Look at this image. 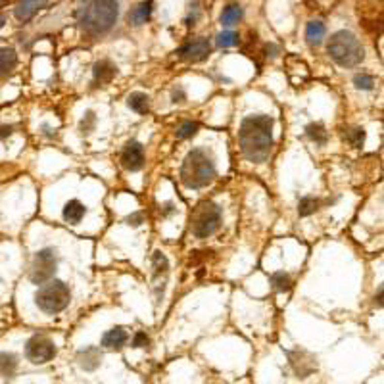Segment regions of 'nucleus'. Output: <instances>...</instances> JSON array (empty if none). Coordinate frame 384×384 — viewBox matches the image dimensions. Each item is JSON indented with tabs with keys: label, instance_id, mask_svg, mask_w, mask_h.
Segmentation results:
<instances>
[{
	"label": "nucleus",
	"instance_id": "1",
	"mask_svg": "<svg viewBox=\"0 0 384 384\" xmlns=\"http://www.w3.org/2000/svg\"><path fill=\"white\" fill-rule=\"evenodd\" d=\"M238 140L240 150L250 162H265L273 146V119L261 114L246 117L240 125Z\"/></svg>",
	"mask_w": 384,
	"mask_h": 384
},
{
	"label": "nucleus",
	"instance_id": "2",
	"mask_svg": "<svg viewBox=\"0 0 384 384\" xmlns=\"http://www.w3.org/2000/svg\"><path fill=\"white\" fill-rule=\"evenodd\" d=\"M215 163L208 152L194 148L181 165V182L188 188H204L215 179Z\"/></svg>",
	"mask_w": 384,
	"mask_h": 384
},
{
	"label": "nucleus",
	"instance_id": "3",
	"mask_svg": "<svg viewBox=\"0 0 384 384\" xmlns=\"http://www.w3.org/2000/svg\"><path fill=\"white\" fill-rule=\"evenodd\" d=\"M117 14H119V6L115 0H94L83 10L81 27L90 35L106 33L115 23Z\"/></svg>",
	"mask_w": 384,
	"mask_h": 384
},
{
	"label": "nucleus",
	"instance_id": "4",
	"mask_svg": "<svg viewBox=\"0 0 384 384\" xmlns=\"http://www.w3.org/2000/svg\"><path fill=\"white\" fill-rule=\"evenodd\" d=\"M326 52L330 54V58L338 66L342 67L357 66V64H361V60L365 56L359 38L355 37L352 31H338V33H334L328 40Z\"/></svg>",
	"mask_w": 384,
	"mask_h": 384
},
{
	"label": "nucleus",
	"instance_id": "5",
	"mask_svg": "<svg viewBox=\"0 0 384 384\" xmlns=\"http://www.w3.org/2000/svg\"><path fill=\"white\" fill-rule=\"evenodd\" d=\"M69 300H71V292L62 280H48L44 284H40V288L35 292V304L40 311H44L48 315L64 311L69 306Z\"/></svg>",
	"mask_w": 384,
	"mask_h": 384
},
{
	"label": "nucleus",
	"instance_id": "6",
	"mask_svg": "<svg viewBox=\"0 0 384 384\" xmlns=\"http://www.w3.org/2000/svg\"><path fill=\"white\" fill-rule=\"evenodd\" d=\"M221 227V208L213 202L202 204L194 219H192V232L198 238H208Z\"/></svg>",
	"mask_w": 384,
	"mask_h": 384
},
{
	"label": "nucleus",
	"instance_id": "7",
	"mask_svg": "<svg viewBox=\"0 0 384 384\" xmlns=\"http://www.w3.org/2000/svg\"><path fill=\"white\" fill-rule=\"evenodd\" d=\"M56 265L58 258L54 250L52 248L38 250L35 259H33V265H31V273H29L31 282L33 284H44V282H48L50 278L54 277V273H56Z\"/></svg>",
	"mask_w": 384,
	"mask_h": 384
},
{
	"label": "nucleus",
	"instance_id": "8",
	"mask_svg": "<svg viewBox=\"0 0 384 384\" xmlns=\"http://www.w3.org/2000/svg\"><path fill=\"white\" fill-rule=\"evenodd\" d=\"M56 355V346L54 342L46 338L42 334H35L31 336L25 344V357H27L31 363L35 365H42L52 361Z\"/></svg>",
	"mask_w": 384,
	"mask_h": 384
},
{
	"label": "nucleus",
	"instance_id": "9",
	"mask_svg": "<svg viewBox=\"0 0 384 384\" xmlns=\"http://www.w3.org/2000/svg\"><path fill=\"white\" fill-rule=\"evenodd\" d=\"M121 165L129 171H138L144 165V148L136 140H129L121 152Z\"/></svg>",
	"mask_w": 384,
	"mask_h": 384
},
{
	"label": "nucleus",
	"instance_id": "10",
	"mask_svg": "<svg viewBox=\"0 0 384 384\" xmlns=\"http://www.w3.org/2000/svg\"><path fill=\"white\" fill-rule=\"evenodd\" d=\"M210 50L211 46L208 38H196V40H192L188 44H184L179 50V54H181V58L188 60V62H200V60H204L210 54Z\"/></svg>",
	"mask_w": 384,
	"mask_h": 384
},
{
	"label": "nucleus",
	"instance_id": "11",
	"mask_svg": "<svg viewBox=\"0 0 384 384\" xmlns=\"http://www.w3.org/2000/svg\"><path fill=\"white\" fill-rule=\"evenodd\" d=\"M102 361V352L96 348V346H86L85 350H81L77 354V363L81 369L85 371H94L98 369V365Z\"/></svg>",
	"mask_w": 384,
	"mask_h": 384
},
{
	"label": "nucleus",
	"instance_id": "12",
	"mask_svg": "<svg viewBox=\"0 0 384 384\" xmlns=\"http://www.w3.org/2000/svg\"><path fill=\"white\" fill-rule=\"evenodd\" d=\"M48 0H21L19 2V6L16 8V19L18 21H29V19L33 18L37 12H40L42 8H46Z\"/></svg>",
	"mask_w": 384,
	"mask_h": 384
},
{
	"label": "nucleus",
	"instance_id": "13",
	"mask_svg": "<svg viewBox=\"0 0 384 384\" xmlns=\"http://www.w3.org/2000/svg\"><path fill=\"white\" fill-rule=\"evenodd\" d=\"M127 340H129V334L123 326H114L112 330H108L102 336V346L110 348V350H119V348H123Z\"/></svg>",
	"mask_w": 384,
	"mask_h": 384
},
{
	"label": "nucleus",
	"instance_id": "14",
	"mask_svg": "<svg viewBox=\"0 0 384 384\" xmlns=\"http://www.w3.org/2000/svg\"><path fill=\"white\" fill-rule=\"evenodd\" d=\"M152 8H154V4L150 2V0H144V2H140V4H136L131 12H129V23L131 25H142V23H146L148 19H150V16H152Z\"/></svg>",
	"mask_w": 384,
	"mask_h": 384
},
{
	"label": "nucleus",
	"instance_id": "15",
	"mask_svg": "<svg viewBox=\"0 0 384 384\" xmlns=\"http://www.w3.org/2000/svg\"><path fill=\"white\" fill-rule=\"evenodd\" d=\"M16 64H18V54H16V50L10 46L0 48V79L8 77L10 73L16 69Z\"/></svg>",
	"mask_w": 384,
	"mask_h": 384
},
{
	"label": "nucleus",
	"instance_id": "16",
	"mask_svg": "<svg viewBox=\"0 0 384 384\" xmlns=\"http://www.w3.org/2000/svg\"><path fill=\"white\" fill-rule=\"evenodd\" d=\"M85 213H86L85 204L79 200H69L66 206H64V219H66L67 223H71V225L79 223V221L85 217Z\"/></svg>",
	"mask_w": 384,
	"mask_h": 384
},
{
	"label": "nucleus",
	"instance_id": "17",
	"mask_svg": "<svg viewBox=\"0 0 384 384\" xmlns=\"http://www.w3.org/2000/svg\"><path fill=\"white\" fill-rule=\"evenodd\" d=\"M117 73V69L112 62H108V60H102V62H98L94 66V81L96 83H100V85H104V83H110L114 75Z\"/></svg>",
	"mask_w": 384,
	"mask_h": 384
},
{
	"label": "nucleus",
	"instance_id": "18",
	"mask_svg": "<svg viewBox=\"0 0 384 384\" xmlns=\"http://www.w3.org/2000/svg\"><path fill=\"white\" fill-rule=\"evenodd\" d=\"M18 369V355L12 352H0V376L10 378Z\"/></svg>",
	"mask_w": 384,
	"mask_h": 384
},
{
	"label": "nucleus",
	"instance_id": "19",
	"mask_svg": "<svg viewBox=\"0 0 384 384\" xmlns=\"http://www.w3.org/2000/svg\"><path fill=\"white\" fill-rule=\"evenodd\" d=\"M325 23L321 21H309L306 27V38L311 46H319L325 38Z\"/></svg>",
	"mask_w": 384,
	"mask_h": 384
},
{
	"label": "nucleus",
	"instance_id": "20",
	"mask_svg": "<svg viewBox=\"0 0 384 384\" xmlns=\"http://www.w3.org/2000/svg\"><path fill=\"white\" fill-rule=\"evenodd\" d=\"M127 104L131 110H134L136 114H146L150 110V98L144 94V92H133L127 98Z\"/></svg>",
	"mask_w": 384,
	"mask_h": 384
},
{
	"label": "nucleus",
	"instance_id": "21",
	"mask_svg": "<svg viewBox=\"0 0 384 384\" xmlns=\"http://www.w3.org/2000/svg\"><path fill=\"white\" fill-rule=\"evenodd\" d=\"M240 19H242V8H240L238 4H229L227 8L223 10V14H221V23L225 27L236 25Z\"/></svg>",
	"mask_w": 384,
	"mask_h": 384
},
{
	"label": "nucleus",
	"instance_id": "22",
	"mask_svg": "<svg viewBox=\"0 0 384 384\" xmlns=\"http://www.w3.org/2000/svg\"><path fill=\"white\" fill-rule=\"evenodd\" d=\"M306 133L307 136L313 140V142L317 144H325L326 142V138H328V134H326L325 131V127L321 123H311V125H307L306 127Z\"/></svg>",
	"mask_w": 384,
	"mask_h": 384
},
{
	"label": "nucleus",
	"instance_id": "23",
	"mask_svg": "<svg viewBox=\"0 0 384 384\" xmlns=\"http://www.w3.org/2000/svg\"><path fill=\"white\" fill-rule=\"evenodd\" d=\"M317 208H319V200L313 198V196H306V198H302L300 204H298V213H300L302 217H306V215L315 213Z\"/></svg>",
	"mask_w": 384,
	"mask_h": 384
},
{
	"label": "nucleus",
	"instance_id": "24",
	"mask_svg": "<svg viewBox=\"0 0 384 384\" xmlns=\"http://www.w3.org/2000/svg\"><path fill=\"white\" fill-rule=\"evenodd\" d=\"M217 44L221 48H230V46H236L238 44V35L234 31H223L217 35Z\"/></svg>",
	"mask_w": 384,
	"mask_h": 384
},
{
	"label": "nucleus",
	"instance_id": "25",
	"mask_svg": "<svg viewBox=\"0 0 384 384\" xmlns=\"http://www.w3.org/2000/svg\"><path fill=\"white\" fill-rule=\"evenodd\" d=\"M271 284L277 288V290H288L290 284H292V280H290V275L278 271V273H273V275H271Z\"/></svg>",
	"mask_w": 384,
	"mask_h": 384
},
{
	"label": "nucleus",
	"instance_id": "26",
	"mask_svg": "<svg viewBox=\"0 0 384 384\" xmlns=\"http://www.w3.org/2000/svg\"><path fill=\"white\" fill-rule=\"evenodd\" d=\"M354 85L355 88H359V90H371L374 86V77L367 75V73H357V75L354 77Z\"/></svg>",
	"mask_w": 384,
	"mask_h": 384
},
{
	"label": "nucleus",
	"instance_id": "27",
	"mask_svg": "<svg viewBox=\"0 0 384 384\" xmlns=\"http://www.w3.org/2000/svg\"><path fill=\"white\" fill-rule=\"evenodd\" d=\"M152 263H154L156 275H163V273H167V269H169V261H167V258L163 256L162 252H156V254H154Z\"/></svg>",
	"mask_w": 384,
	"mask_h": 384
},
{
	"label": "nucleus",
	"instance_id": "28",
	"mask_svg": "<svg viewBox=\"0 0 384 384\" xmlns=\"http://www.w3.org/2000/svg\"><path fill=\"white\" fill-rule=\"evenodd\" d=\"M196 133H198V123H192V121H184L177 129V136L179 138H192Z\"/></svg>",
	"mask_w": 384,
	"mask_h": 384
},
{
	"label": "nucleus",
	"instance_id": "29",
	"mask_svg": "<svg viewBox=\"0 0 384 384\" xmlns=\"http://www.w3.org/2000/svg\"><path fill=\"white\" fill-rule=\"evenodd\" d=\"M348 140H350V144L355 146V148H361L365 140V131L359 129V127H357V129H352V131L348 133Z\"/></svg>",
	"mask_w": 384,
	"mask_h": 384
},
{
	"label": "nucleus",
	"instance_id": "30",
	"mask_svg": "<svg viewBox=\"0 0 384 384\" xmlns=\"http://www.w3.org/2000/svg\"><path fill=\"white\" fill-rule=\"evenodd\" d=\"M94 123H96V115L94 112H86L85 117L81 119V133H90L92 129H94Z\"/></svg>",
	"mask_w": 384,
	"mask_h": 384
},
{
	"label": "nucleus",
	"instance_id": "31",
	"mask_svg": "<svg viewBox=\"0 0 384 384\" xmlns=\"http://www.w3.org/2000/svg\"><path fill=\"white\" fill-rule=\"evenodd\" d=\"M150 344V340H148V336L146 332H136L133 338V348H146V346Z\"/></svg>",
	"mask_w": 384,
	"mask_h": 384
},
{
	"label": "nucleus",
	"instance_id": "32",
	"mask_svg": "<svg viewBox=\"0 0 384 384\" xmlns=\"http://www.w3.org/2000/svg\"><path fill=\"white\" fill-rule=\"evenodd\" d=\"M142 219H144L142 213H131V215L127 217V223H129V225H133V227H138V225L142 223Z\"/></svg>",
	"mask_w": 384,
	"mask_h": 384
},
{
	"label": "nucleus",
	"instance_id": "33",
	"mask_svg": "<svg viewBox=\"0 0 384 384\" xmlns=\"http://www.w3.org/2000/svg\"><path fill=\"white\" fill-rule=\"evenodd\" d=\"M182 100H184V92H182V88L173 90V102H182Z\"/></svg>",
	"mask_w": 384,
	"mask_h": 384
},
{
	"label": "nucleus",
	"instance_id": "34",
	"mask_svg": "<svg viewBox=\"0 0 384 384\" xmlns=\"http://www.w3.org/2000/svg\"><path fill=\"white\" fill-rule=\"evenodd\" d=\"M10 133H12V127H0V138H4Z\"/></svg>",
	"mask_w": 384,
	"mask_h": 384
},
{
	"label": "nucleus",
	"instance_id": "35",
	"mask_svg": "<svg viewBox=\"0 0 384 384\" xmlns=\"http://www.w3.org/2000/svg\"><path fill=\"white\" fill-rule=\"evenodd\" d=\"M4 23H6V18H4V16H2V14H0V29L4 27Z\"/></svg>",
	"mask_w": 384,
	"mask_h": 384
}]
</instances>
